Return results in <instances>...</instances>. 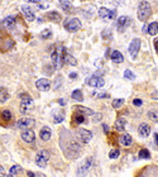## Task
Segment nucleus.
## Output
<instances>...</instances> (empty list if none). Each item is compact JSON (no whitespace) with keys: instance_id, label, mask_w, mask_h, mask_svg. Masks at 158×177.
<instances>
[{"instance_id":"8","label":"nucleus","mask_w":158,"mask_h":177,"mask_svg":"<svg viewBox=\"0 0 158 177\" xmlns=\"http://www.w3.org/2000/svg\"><path fill=\"white\" fill-rule=\"evenodd\" d=\"M86 83L90 87H103L105 85V81L103 77H99V76H93L86 80Z\"/></svg>"},{"instance_id":"15","label":"nucleus","mask_w":158,"mask_h":177,"mask_svg":"<svg viewBox=\"0 0 158 177\" xmlns=\"http://www.w3.org/2000/svg\"><path fill=\"white\" fill-rule=\"evenodd\" d=\"M128 23H129L128 16L123 15V16H120V18L118 19V22H116V27H118V29H119L120 32H123L124 29L128 27Z\"/></svg>"},{"instance_id":"16","label":"nucleus","mask_w":158,"mask_h":177,"mask_svg":"<svg viewBox=\"0 0 158 177\" xmlns=\"http://www.w3.org/2000/svg\"><path fill=\"white\" fill-rule=\"evenodd\" d=\"M138 133L142 137H148L149 133H151V126H149L147 123H142L139 125V128H138Z\"/></svg>"},{"instance_id":"9","label":"nucleus","mask_w":158,"mask_h":177,"mask_svg":"<svg viewBox=\"0 0 158 177\" xmlns=\"http://www.w3.org/2000/svg\"><path fill=\"white\" fill-rule=\"evenodd\" d=\"M139 47H140V41L138 38H134L132 42H130V44H129V53L133 58H135L137 55H138V51H139Z\"/></svg>"},{"instance_id":"42","label":"nucleus","mask_w":158,"mask_h":177,"mask_svg":"<svg viewBox=\"0 0 158 177\" xmlns=\"http://www.w3.org/2000/svg\"><path fill=\"white\" fill-rule=\"evenodd\" d=\"M103 128H104V132H105V133H109V126H107L106 124L103 125Z\"/></svg>"},{"instance_id":"5","label":"nucleus","mask_w":158,"mask_h":177,"mask_svg":"<svg viewBox=\"0 0 158 177\" xmlns=\"http://www.w3.org/2000/svg\"><path fill=\"white\" fill-rule=\"evenodd\" d=\"M76 137L77 139L81 142V143H84V144H86V143H89L91 140V138H93V133H91L90 130L87 129H84V128H80L76 133Z\"/></svg>"},{"instance_id":"38","label":"nucleus","mask_w":158,"mask_h":177,"mask_svg":"<svg viewBox=\"0 0 158 177\" xmlns=\"http://www.w3.org/2000/svg\"><path fill=\"white\" fill-rule=\"evenodd\" d=\"M133 105L140 106V105H142V100H140V99H134V100H133Z\"/></svg>"},{"instance_id":"3","label":"nucleus","mask_w":158,"mask_h":177,"mask_svg":"<svg viewBox=\"0 0 158 177\" xmlns=\"http://www.w3.org/2000/svg\"><path fill=\"white\" fill-rule=\"evenodd\" d=\"M49 157H51V154H49V152L47 149H40L37 156H36V163L38 167L40 168H43L47 166L48 161H49Z\"/></svg>"},{"instance_id":"32","label":"nucleus","mask_w":158,"mask_h":177,"mask_svg":"<svg viewBox=\"0 0 158 177\" xmlns=\"http://www.w3.org/2000/svg\"><path fill=\"white\" fill-rule=\"evenodd\" d=\"M149 157H151V153H149L148 149L142 148V149L139 150V158H142V159H148Z\"/></svg>"},{"instance_id":"27","label":"nucleus","mask_w":158,"mask_h":177,"mask_svg":"<svg viewBox=\"0 0 158 177\" xmlns=\"http://www.w3.org/2000/svg\"><path fill=\"white\" fill-rule=\"evenodd\" d=\"M65 120V113L62 110H57V113L53 114V122L56 124H60Z\"/></svg>"},{"instance_id":"39","label":"nucleus","mask_w":158,"mask_h":177,"mask_svg":"<svg viewBox=\"0 0 158 177\" xmlns=\"http://www.w3.org/2000/svg\"><path fill=\"white\" fill-rule=\"evenodd\" d=\"M4 173H5V170L3 168V166H0V177H4Z\"/></svg>"},{"instance_id":"26","label":"nucleus","mask_w":158,"mask_h":177,"mask_svg":"<svg viewBox=\"0 0 158 177\" xmlns=\"http://www.w3.org/2000/svg\"><path fill=\"white\" fill-rule=\"evenodd\" d=\"M86 119H85V115H82L81 113H75L72 115V122L73 124H82Z\"/></svg>"},{"instance_id":"14","label":"nucleus","mask_w":158,"mask_h":177,"mask_svg":"<svg viewBox=\"0 0 158 177\" xmlns=\"http://www.w3.org/2000/svg\"><path fill=\"white\" fill-rule=\"evenodd\" d=\"M114 15H115V10H109L105 6H101L99 9V16H101L103 19H106V18L111 19V18H114Z\"/></svg>"},{"instance_id":"45","label":"nucleus","mask_w":158,"mask_h":177,"mask_svg":"<svg viewBox=\"0 0 158 177\" xmlns=\"http://www.w3.org/2000/svg\"><path fill=\"white\" fill-rule=\"evenodd\" d=\"M28 176H30V177H34L36 175H34V173H33V172H28Z\"/></svg>"},{"instance_id":"41","label":"nucleus","mask_w":158,"mask_h":177,"mask_svg":"<svg viewBox=\"0 0 158 177\" xmlns=\"http://www.w3.org/2000/svg\"><path fill=\"white\" fill-rule=\"evenodd\" d=\"M154 143L156 146H158V133H154Z\"/></svg>"},{"instance_id":"28","label":"nucleus","mask_w":158,"mask_h":177,"mask_svg":"<svg viewBox=\"0 0 158 177\" xmlns=\"http://www.w3.org/2000/svg\"><path fill=\"white\" fill-rule=\"evenodd\" d=\"M148 33L151 36H156L158 33V23L157 22H153L148 25Z\"/></svg>"},{"instance_id":"21","label":"nucleus","mask_w":158,"mask_h":177,"mask_svg":"<svg viewBox=\"0 0 158 177\" xmlns=\"http://www.w3.org/2000/svg\"><path fill=\"white\" fill-rule=\"evenodd\" d=\"M73 108H75V110H76L77 113H81L82 115H85V116H90V115H93V114H94V112L91 110V109L85 108V106L77 105V106H73Z\"/></svg>"},{"instance_id":"13","label":"nucleus","mask_w":158,"mask_h":177,"mask_svg":"<svg viewBox=\"0 0 158 177\" xmlns=\"http://www.w3.org/2000/svg\"><path fill=\"white\" fill-rule=\"evenodd\" d=\"M36 86L39 91H48L49 87H51V82H49V80H47V79H39L36 82Z\"/></svg>"},{"instance_id":"37","label":"nucleus","mask_w":158,"mask_h":177,"mask_svg":"<svg viewBox=\"0 0 158 177\" xmlns=\"http://www.w3.org/2000/svg\"><path fill=\"white\" fill-rule=\"evenodd\" d=\"M148 118H151V120H153V122H158V113L153 112V110H149L148 112Z\"/></svg>"},{"instance_id":"35","label":"nucleus","mask_w":158,"mask_h":177,"mask_svg":"<svg viewBox=\"0 0 158 177\" xmlns=\"http://www.w3.org/2000/svg\"><path fill=\"white\" fill-rule=\"evenodd\" d=\"M119 154H120V152H119V149H111L110 152H109V157L111 158V159H116L119 157Z\"/></svg>"},{"instance_id":"47","label":"nucleus","mask_w":158,"mask_h":177,"mask_svg":"<svg viewBox=\"0 0 158 177\" xmlns=\"http://www.w3.org/2000/svg\"><path fill=\"white\" fill-rule=\"evenodd\" d=\"M139 177H144V176H139Z\"/></svg>"},{"instance_id":"10","label":"nucleus","mask_w":158,"mask_h":177,"mask_svg":"<svg viewBox=\"0 0 158 177\" xmlns=\"http://www.w3.org/2000/svg\"><path fill=\"white\" fill-rule=\"evenodd\" d=\"M91 163H93V158L91 157H89L86 161L82 163L81 166H80V168L77 170V176H80V177H84L86 173H87V171H89V168H90V166H91Z\"/></svg>"},{"instance_id":"24","label":"nucleus","mask_w":158,"mask_h":177,"mask_svg":"<svg viewBox=\"0 0 158 177\" xmlns=\"http://www.w3.org/2000/svg\"><path fill=\"white\" fill-rule=\"evenodd\" d=\"M125 124H127V119H125V118H119V119L115 122L114 128H115V130L121 132V130H124V128H125Z\"/></svg>"},{"instance_id":"2","label":"nucleus","mask_w":158,"mask_h":177,"mask_svg":"<svg viewBox=\"0 0 158 177\" xmlns=\"http://www.w3.org/2000/svg\"><path fill=\"white\" fill-rule=\"evenodd\" d=\"M152 14V9H151V4L148 2H140L138 4V19L144 22L147 18H149Z\"/></svg>"},{"instance_id":"22","label":"nucleus","mask_w":158,"mask_h":177,"mask_svg":"<svg viewBox=\"0 0 158 177\" xmlns=\"http://www.w3.org/2000/svg\"><path fill=\"white\" fill-rule=\"evenodd\" d=\"M46 16H47L49 20H52V22H54V23H60V22L62 20V15H61L60 13H57V12H49Z\"/></svg>"},{"instance_id":"36","label":"nucleus","mask_w":158,"mask_h":177,"mask_svg":"<svg viewBox=\"0 0 158 177\" xmlns=\"http://www.w3.org/2000/svg\"><path fill=\"white\" fill-rule=\"evenodd\" d=\"M124 77H125L127 80H134L135 79V75L130 70H125V71H124Z\"/></svg>"},{"instance_id":"25","label":"nucleus","mask_w":158,"mask_h":177,"mask_svg":"<svg viewBox=\"0 0 158 177\" xmlns=\"http://www.w3.org/2000/svg\"><path fill=\"white\" fill-rule=\"evenodd\" d=\"M63 62L68 63V65H71V66H76V65H77V60H76V58H75L72 55L67 53V52H66L65 56H63Z\"/></svg>"},{"instance_id":"4","label":"nucleus","mask_w":158,"mask_h":177,"mask_svg":"<svg viewBox=\"0 0 158 177\" xmlns=\"http://www.w3.org/2000/svg\"><path fill=\"white\" fill-rule=\"evenodd\" d=\"M36 124V120L33 118H28V116H24V118H20V119L15 123V126L19 129H30L33 125Z\"/></svg>"},{"instance_id":"44","label":"nucleus","mask_w":158,"mask_h":177,"mask_svg":"<svg viewBox=\"0 0 158 177\" xmlns=\"http://www.w3.org/2000/svg\"><path fill=\"white\" fill-rule=\"evenodd\" d=\"M76 76H77V75H76V73H75V72H72V73H70V77H71L72 80H73V79H76Z\"/></svg>"},{"instance_id":"17","label":"nucleus","mask_w":158,"mask_h":177,"mask_svg":"<svg viewBox=\"0 0 158 177\" xmlns=\"http://www.w3.org/2000/svg\"><path fill=\"white\" fill-rule=\"evenodd\" d=\"M12 113L10 110H8V109H4V110L0 112V122H3V123H9L12 120Z\"/></svg>"},{"instance_id":"20","label":"nucleus","mask_w":158,"mask_h":177,"mask_svg":"<svg viewBox=\"0 0 158 177\" xmlns=\"http://www.w3.org/2000/svg\"><path fill=\"white\" fill-rule=\"evenodd\" d=\"M110 58H111V61L115 62V63H121L124 61V57H123L121 52H119V51H113L111 55H110Z\"/></svg>"},{"instance_id":"11","label":"nucleus","mask_w":158,"mask_h":177,"mask_svg":"<svg viewBox=\"0 0 158 177\" xmlns=\"http://www.w3.org/2000/svg\"><path fill=\"white\" fill-rule=\"evenodd\" d=\"M20 137H22L23 142H26V143H33V142H34V139H36V134H34V132H33L32 129H26V130L22 132Z\"/></svg>"},{"instance_id":"31","label":"nucleus","mask_w":158,"mask_h":177,"mask_svg":"<svg viewBox=\"0 0 158 177\" xmlns=\"http://www.w3.org/2000/svg\"><path fill=\"white\" fill-rule=\"evenodd\" d=\"M58 4H60V6L62 8L65 12H70L71 10V3L70 2H65V0H61V2H58Z\"/></svg>"},{"instance_id":"43","label":"nucleus","mask_w":158,"mask_h":177,"mask_svg":"<svg viewBox=\"0 0 158 177\" xmlns=\"http://www.w3.org/2000/svg\"><path fill=\"white\" fill-rule=\"evenodd\" d=\"M154 47H156V51L158 52V38L154 39Z\"/></svg>"},{"instance_id":"40","label":"nucleus","mask_w":158,"mask_h":177,"mask_svg":"<svg viewBox=\"0 0 158 177\" xmlns=\"http://www.w3.org/2000/svg\"><path fill=\"white\" fill-rule=\"evenodd\" d=\"M99 99H105V97H109V95L107 94H100V95H97Z\"/></svg>"},{"instance_id":"1","label":"nucleus","mask_w":158,"mask_h":177,"mask_svg":"<svg viewBox=\"0 0 158 177\" xmlns=\"http://www.w3.org/2000/svg\"><path fill=\"white\" fill-rule=\"evenodd\" d=\"M66 53V51L62 46H56V48L52 51L51 53V60L54 65V69H61L63 63V56Z\"/></svg>"},{"instance_id":"7","label":"nucleus","mask_w":158,"mask_h":177,"mask_svg":"<svg viewBox=\"0 0 158 177\" xmlns=\"http://www.w3.org/2000/svg\"><path fill=\"white\" fill-rule=\"evenodd\" d=\"M65 28L67 29L68 32H72V33L73 32H77L81 28V22L77 18H72V19H70V20L66 22Z\"/></svg>"},{"instance_id":"18","label":"nucleus","mask_w":158,"mask_h":177,"mask_svg":"<svg viewBox=\"0 0 158 177\" xmlns=\"http://www.w3.org/2000/svg\"><path fill=\"white\" fill-rule=\"evenodd\" d=\"M51 136H52V132H51V129H49L48 126H43V128L40 129V132H39V137H40L42 140H49Z\"/></svg>"},{"instance_id":"34","label":"nucleus","mask_w":158,"mask_h":177,"mask_svg":"<svg viewBox=\"0 0 158 177\" xmlns=\"http://www.w3.org/2000/svg\"><path fill=\"white\" fill-rule=\"evenodd\" d=\"M123 104H124V100L123 99H115L114 101H113V108L114 109H119V108H121L123 106Z\"/></svg>"},{"instance_id":"29","label":"nucleus","mask_w":158,"mask_h":177,"mask_svg":"<svg viewBox=\"0 0 158 177\" xmlns=\"http://www.w3.org/2000/svg\"><path fill=\"white\" fill-rule=\"evenodd\" d=\"M71 97H72L73 100H77V101H82V100H84V95H82V91H81V90H75V91L72 92Z\"/></svg>"},{"instance_id":"46","label":"nucleus","mask_w":158,"mask_h":177,"mask_svg":"<svg viewBox=\"0 0 158 177\" xmlns=\"http://www.w3.org/2000/svg\"><path fill=\"white\" fill-rule=\"evenodd\" d=\"M4 177H13V176H12V175H9V176H4Z\"/></svg>"},{"instance_id":"30","label":"nucleus","mask_w":158,"mask_h":177,"mask_svg":"<svg viewBox=\"0 0 158 177\" xmlns=\"http://www.w3.org/2000/svg\"><path fill=\"white\" fill-rule=\"evenodd\" d=\"M22 172V167L19 166V165H14L10 170H9V175H12V176H16L18 173H20Z\"/></svg>"},{"instance_id":"23","label":"nucleus","mask_w":158,"mask_h":177,"mask_svg":"<svg viewBox=\"0 0 158 177\" xmlns=\"http://www.w3.org/2000/svg\"><path fill=\"white\" fill-rule=\"evenodd\" d=\"M4 27L8 29H13L15 27V16H13V15L6 16L4 19Z\"/></svg>"},{"instance_id":"12","label":"nucleus","mask_w":158,"mask_h":177,"mask_svg":"<svg viewBox=\"0 0 158 177\" xmlns=\"http://www.w3.org/2000/svg\"><path fill=\"white\" fill-rule=\"evenodd\" d=\"M22 13L24 14V18H26L27 22H33L36 19V14L33 13V10L30 9V6H28V5H23L22 6Z\"/></svg>"},{"instance_id":"33","label":"nucleus","mask_w":158,"mask_h":177,"mask_svg":"<svg viewBox=\"0 0 158 177\" xmlns=\"http://www.w3.org/2000/svg\"><path fill=\"white\" fill-rule=\"evenodd\" d=\"M52 37V30L47 28V29H43L42 32H40V38L43 39H47V38H51Z\"/></svg>"},{"instance_id":"19","label":"nucleus","mask_w":158,"mask_h":177,"mask_svg":"<svg viewBox=\"0 0 158 177\" xmlns=\"http://www.w3.org/2000/svg\"><path fill=\"white\" fill-rule=\"evenodd\" d=\"M119 142L120 144L124 147H129L132 143H133V138L129 136V134H123V136L119 137Z\"/></svg>"},{"instance_id":"6","label":"nucleus","mask_w":158,"mask_h":177,"mask_svg":"<svg viewBox=\"0 0 158 177\" xmlns=\"http://www.w3.org/2000/svg\"><path fill=\"white\" fill-rule=\"evenodd\" d=\"M33 108V99L29 95H22V103H20V112L27 113L29 109Z\"/></svg>"}]
</instances>
